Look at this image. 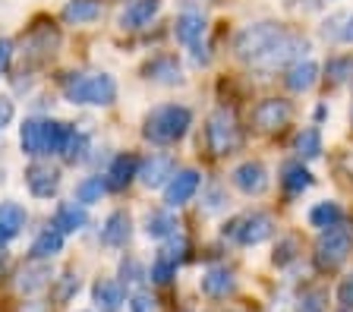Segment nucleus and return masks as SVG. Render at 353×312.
Returning a JSON list of instances; mask_svg holds the SVG:
<instances>
[{
    "label": "nucleus",
    "mask_w": 353,
    "mask_h": 312,
    "mask_svg": "<svg viewBox=\"0 0 353 312\" xmlns=\"http://www.w3.org/2000/svg\"><path fill=\"white\" fill-rule=\"evenodd\" d=\"M63 95L73 104H108L117 101V82L108 73H73L63 79Z\"/></svg>",
    "instance_id": "nucleus-3"
},
{
    "label": "nucleus",
    "mask_w": 353,
    "mask_h": 312,
    "mask_svg": "<svg viewBox=\"0 0 353 312\" xmlns=\"http://www.w3.org/2000/svg\"><path fill=\"white\" fill-rule=\"evenodd\" d=\"M319 79V63L316 60H296L290 73H287V85L290 92H309Z\"/></svg>",
    "instance_id": "nucleus-22"
},
{
    "label": "nucleus",
    "mask_w": 353,
    "mask_h": 312,
    "mask_svg": "<svg viewBox=\"0 0 353 312\" xmlns=\"http://www.w3.org/2000/svg\"><path fill=\"white\" fill-rule=\"evenodd\" d=\"M57 45H60L57 29H51V25L35 29L29 35V41H26V57L29 60H48L54 51H57Z\"/></svg>",
    "instance_id": "nucleus-14"
},
{
    "label": "nucleus",
    "mask_w": 353,
    "mask_h": 312,
    "mask_svg": "<svg viewBox=\"0 0 353 312\" xmlns=\"http://www.w3.org/2000/svg\"><path fill=\"white\" fill-rule=\"evenodd\" d=\"M85 224H88V211L82 205H76V202H60V205H57L54 227H57L63 237H66V233H79Z\"/></svg>",
    "instance_id": "nucleus-15"
},
{
    "label": "nucleus",
    "mask_w": 353,
    "mask_h": 312,
    "mask_svg": "<svg viewBox=\"0 0 353 312\" xmlns=\"http://www.w3.org/2000/svg\"><path fill=\"white\" fill-rule=\"evenodd\" d=\"M73 290H79V281H76V278H70V275H66L63 290H60V300H66V297H70V293H73Z\"/></svg>",
    "instance_id": "nucleus-43"
},
{
    "label": "nucleus",
    "mask_w": 353,
    "mask_h": 312,
    "mask_svg": "<svg viewBox=\"0 0 353 312\" xmlns=\"http://www.w3.org/2000/svg\"><path fill=\"white\" fill-rule=\"evenodd\" d=\"M296 152H300V158H306V161L319 158L322 155V133H319L316 127L303 129V133L296 136Z\"/></svg>",
    "instance_id": "nucleus-32"
},
{
    "label": "nucleus",
    "mask_w": 353,
    "mask_h": 312,
    "mask_svg": "<svg viewBox=\"0 0 353 312\" xmlns=\"http://www.w3.org/2000/svg\"><path fill=\"white\" fill-rule=\"evenodd\" d=\"M10 240H13V237H10V233H7V231H3V227H0V246H7V243H10Z\"/></svg>",
    "instance_id": "nucleus-44"
},
{
    "label": "nucleus",
    "mask_w": 353,
    "mask_h": 312,
    "mask_svg": "<svg viewBox=\"0 0 353 312\" xmlns=\"http://www.w3.org/2000/svg\"><path fill=\"white\" fill-rule=\"evenodd\" d=\"M281 183H284V189L290 196H300L303 189H309V186H312V174H309L303 164H287Z\"/></svg>",
    "instance_id": "nucleus-30"
},
{
    "label": "nucleus",
    "mask_w": 353,
    "mask_h": 312,
    "mask_svg": "<svg viewBox=\"0 0 353 312\" xmlns=\"http://www.w3.org/2000/svg\"><path fill=\"white\" fill-rule=\"evenodd\" d=\"M73 127L70 123H60V120H41V117H32L22 123L19 129V142H22V152L32 158H44V155H60L70 139Z\"/></svg>",
    "instance_id": "nucleus-1"
},
{
    "label": "nucleus",
    "mask_w": 353,
    "mask_h": 312,
    "mask_svg": "<svg viewBox=\"0 0 353 312\" xmlns=\"http://www.w3.org/2000/svg\"><path fill=\"white\" fill-rule=\"evenodd\" d=\"M208 145H212L214 155H230V152L240 145V127L230 111H214L208 120Z\"/></svg>",
    "instance_id": "nucleus-6"
},
{
    "label": "nucleus",
    "mask_w": 353,
    "mask_h": 312,
    "mask_svg": "<svg viewBox=\"0 0 353 312\" xmlns=\"http://www.w3.org/2000/svg\"><path fill=\"white\" fill-rule=\"evenodd\" d=\"M92 300H95V306L101 312H117L123 306V287L117 281H95Z\"/></svg>",
    "instance_id": "nucleus-21"
},
{
    "label": "nucleus",
    "mask_w": 353,
    "mask_h": 312,
    "mask_svg": "<svg viewBox=\"0 0 353 312\" xmlns=\"http://www.w3.org/2000/svg\"><path fill=\"white\" fill-rule=\"evenodd\" d=\"M199 183H202V177H199L196 171H176L174 177L168 180V186H164V202H168L170 208L186 205V202L196 196Z\"/></svg>",
    "instance_id": "nucleus-9"
},
{
    "label": "nucleus",
    "mask_w": 353,
    "mask_h": 312,
    "mask_svg": "<svg viewBox=\"0 0 353 312\" xmlns=\"http://www.w3.org/2000/svg\"><path fill=\"white\" fill-rule=\"evenodd\" d=\"M338 221H344V208H341L338 202H319V205H312V211H309V224L319 227V231L334 227Z\"/></svg>",
    "instance_id": "nucleus-27"
},
{
    "label": "nucleus",
    "mask_w": 353,
    "mask_h": 312,
    "mask_svg": "<svg viewBox=\"0 0 353 312\" xmlns=\"http://www.w3.org/2000/svg\"><path fill=\"white\" fill-rule=\"evenodd\" d=\"M85 145H88V136H85V133H79V129H73L60 155H63L70 164H76V161H82V155H85Z\"/></svg>",
    "instance_id": "nucleus-34"
},
{
    "label": "nucleus",
    "mask_w": 353,
    "mask_h": 312,
    "mask_svg": "<svg viewBox=\"0 0 353 312\" xmlns=\"http://www.w3.org/2000/svg\"><path fill=\"white\" fill-rule=\"evenodd\" d=\"M328 76L331 79H347L353 76V57H338L328 63Z\"/></svg>",
    "instance_id": "nucleus-38"
},
{
    "label": "nucleus",
    "mask_w": 353,
    "mask_h": 312,
    "mask_svg": "<svg viewBox=\"0 0 353 312\" xmlns=\"http://www.w3.org/2000/svg\"><path fill=\"white\" fill-rule=\"evenodd\" d=\"M26 183H29L32 196H38V199H51V196L57 193V186H60V171L51 167V164L35 161L29 171H26Z\"/></svg>",
    "instance_id": "nucleus-11"
},
{
    "label": "nucleus",
    "mask_w": 353,
    "mask_h": 312,
    "mask_svg": "<svg viewBox=\"0 0 353 312\" xmlns=\"http://www.w3.org/2000/svg\"><path fill=\"white\" fill-rule=\"evenodd\" d=\"M130 240V215L126 211H114L101 227V243L104 246H123Z\"/></svg>",
    "instance_id": "nucleus-23"
},
{
    "label": "nucleus",
    "mask_w": 353,
    "mask_h": 312,
    "mask_svg": "<svg viewBox=\"0 0 353 312\" xmlns=\"http://www.w3.org/2000/svg\"><path fill=\"white\" fill-rule=\"evenodd\" d=\"M274 233V221L262 211H252V215H243L230 224V237L243 246H259Z\"/></svg>",
    "instance_id": "nucleus-7"
},
{
    "label": "nucleus",
    "mask_w": 353,
    "mask_h": 312,
    "mask_svg": "<svg viewBox=\"0 0 353 312\" xmlns=\"http://www.w3.org/2000/svg\"><path fill=\"white\" fill-rule=\"evenodd\" d=\"M174 161H170L168 155H154L148 158L145 164H142V171H139V180L148 186V189H154V186H161L164 180L174 177Z\"/></svg>",
    "instance_id": "nucleus-18"
},
{
    "label": "nucleus",
    "mask_w": 353,
    "mask_h": 312,
    "mask_svg": "<svg viewBox=\"0 0 353 312\" xmlns=\"http://www.w3.org/2000/svg\"><path fill=\"white\" fill-rule=\"evenodd\" d=\"M325 290H306L300 297V306H296V312H325Z\"/></svg>",
    "instance_id": "nucleus-36"
},
{
    "label": "nucleus",
    "mask_w": 353,
    "mask_h": 312,
    "mask_svg": "<svg viewBox=\"0 0 353 312\" xmlns=\"http://www.w3.org/2000/svg\"><path fill=\"white\" fill-rule=\"evenodd\" d=\"M145 76L154 82H164V85H176V82H183V73H180V63L174 57H158L152 60L145 67Z\"/></svg>",
    "instance_id": "nucleus-24"
},
{
    "label": "nucleus",
    "mask_w": 353,
    "mask_h": 312,
    "mask_svg": "<svg viewBox=\"0 0 353 312\" xmlns=\"http://www.w3.org/2000/svg\"><path fill=\"white\" fill-rule=\"evenodd\" d=\"M338 303L344 306V309H350V306H353V275L341 281V287H338Z\"/></svg>",
    "instance_id": "nucleus-39"
},
{
    "label": "nucleus",
    "mask_w": 353,
    "mask_h": 312,
    "mask_svg": "<svg viewBox=\"0 0 353 312\" xmlns=\"http://www.w3.org/2000/svg\"><path fill=\"white\" fill-rule=\"evenodd\" d=\"M161 10V0H132L130 7L120 13V25L123 29H142L145 23H152V16Z\"/></svg>",
    "instance_id": "nucleus-16"
},
{
    "label": "nucleus",
    "mask_w": 353,
    "mask_h": 312,
    "mask_svg": "<svg viewBox=\"0 0 353 312\" xmlns=\"http://www.w3.org/2000/svg\"><path fill=\"white\" fill-rule=\"evenodd\" d=\"M192 123V114L190 107L183 104H161V107H154L152 114L145 117V127H142V136L154 145H174L186 136Z\"/></svg>",
    "instance_id": "nucleus-2"
},
{
    "label": "nucleus",
    "mask_w": 353,
    "mask_h": 312,
    "mask_svg": "<svg viewBox=\"0 0 353 312\" xmlns=\"http://www.w3.org/2000/svg\"><path fill=\"white\" fill-rule=\"evenodd\" d=\"M63 249V233L57 231V227H48V231H41L35 237V243H32V259H54V256Z\"/></svg>",
    "instance_id": "nucleus-25"
},
{
    "label": "nucleus",
    "mask_w": 353,
    "mask_h": 312,
    "mask_svg": "<svg viewBox=\"0 0 353 312\" xmlns=\"http://www.w3.org/2000/svg\"><path fill=\"white\" fill-rule=\"evenodd\" d=\"M322 38L334 45H353V13H334L331 19H325Z\"/></svg>",
    "instance_id": "nucleus-19"
},
{
    "label": "nucleus",
    "mask_w": 353,
    "mask_h": 312,
    "mask_svg": "<svg viewBox=\"0 0 353 312\" xmlns=\"http://www.w3.org/2000/svg\"><path fill=\"white\" fill-rule=\"evenodd\" d=\"M234 186L246 196H262L268 189V171L259 161H246L234 171Z\"/></svg>",
    "instance_id": "nucleus-12"
},
{
    "label": "nucleus",
    "mask_w": 353,
    "mask_h": 312,
    "mask_svg": "<svg viewBox=\"0 0 353 312\" xmlns=\"http://www.w3.org/2000/svg\"><path fill=\"white\" fill-rule=\"evenodd\" d=\"M174 275H176V262L170 259L168 253H161L158 259H154V265H152V281L154 284H170L174 281Z\"/></svg>",
    "instance_id": "nucleus-35"
},
{
    "label": "nucleus",
    "mask_w": 353,
    "mask_h": 312,
    "mask_svg": "<svg viewBox=\"0 0 353 312\" xmlns=\"http://www.w3.org/2000/svg\"><path fill=\"white\" fill-rule=\"evenodd\" d=\"M176 227V221L168 215V211H154V215L145 218V233L154 240H161V237H170Z\"/></svg>",
    "instance_id": "nucleus-33"
},
{
    "label": "nucleus",
    "mask_w": 353,
    "mask_h": 312,
    "mask_svg": "<svg viewBox=\"0 0 353 312\" xmlns=\"http://www.w3.org/2000/svg\"><path fill=\"white\" fill-rule=\"evenodd\" d=\"M98 16H101V3H98V0H70L63 7V19L66 23H76V25L95 23Z\"/></svg>",
    "instance_id": "nucleus-26"
},
{
    "label": "nucleus",
    "mask_w": 353,
    "mask_h": 312,
    "mask_svg": "<svg viewBox=\"0 0 353 312\" xmlns=\"http://www.w3.org/2000/svg\"><path fill=\"white\" fill-rule=\"evenodd\" d=\"M202 32H205V19H202V13H196V10H186V13L176 16L174 38L180 41V45H196L199 38H202Z\"/></svg>",
    "instance_id": "nucleus-17"
},
{
    "label": "nucleus",
    "mask_w": 353,
    "mask_h": 312,
    "mask_svg": "<svg viewBox=\"0 0 353 312\" xmlns=\"http://www.w3.org/2000/svg\"><path fill=\"white\" fill-rule=\"evenodd\" d=\"M132 177H139V161L132 155H117L108 171V189H123Z\"/></svg>",
    "instance_id": "nucleus-20"
},
{
    "label": "nucleus",
    "mask_w": 353,
    "mask_h": 312,
    "mask_svg": "<svg viewBox=\"0 0 353 312\" xmlns=\"http://www.w3.org/2000/svg\"><path fill=\"white\" fill-rule=\"evenodd\" d=\"M306 51V41L303 38H294V35H281L278 38V45L272 48V51L265 54V57H259L252 67H259V70H274V67H284L287 60H294V57H300V54Z\"/></svg>",
    "instance_id": "nucleus-8"
},
{
    "label": "nucleus",
    "mask_w": 353,
    "mask_h": 312,
    "mask_svg": "<svg viewBox=\"0 0 353 312\" xmlns=\"http://www.w3.org/2000/svg\"><path fill=\"white\" fill-rule=\"evenodd\" d=\"M120 275H123V281H142V268H139V262H123L120 265Z\"/></svg>",
    "instance_id": "nucleus-40"
},
{
    "label": "nucleus",
    "mask_w": 353,
    "mask_h": 312,
    "mask_svg": "<svg viewBox=\"0 0 353 312\" xmlns=\"http://www.w3.org/2000/svg\"><path fill=\"white\" fill-rule=\"evenodd\" d=\"M10 54H13V45H10L7 38H3V41H0V73L10 67Z\"/></svg>",
    "instance_id": "nucleus-42"
},
{
    "label": "nucleus",
    "mask_w": 353,
    "mask_h": 312,
    "mask_svg": "<svg viewBox=\"0 0 353 312\" xmlns=\"http://www.w3.org/2000/svg\"><path fill=\"white\" fill-rule=\"evenodd\" d=\"M234 290H236V278L228 268H208L205 275H202V293H205V297L224 300V297H230Z\"/></svg>",
    "instance_id": "nucleus-13"
},
{
    "label": "nucleus",
    "mask_w": 353,
    "mask_h": 312,
    "mask_svg": "<svg viewBox=\"0 0 353 312\" xmlns=\"http://www.w3.org/2000/svg\"><path fill=\"white\" fill-rule=\"evenodd\" d=\"M130 312H158V300H154L152 293H132Z\"/></svg>",
    "instance_id": "nucleus-37"
},
{
    "label": "nucleus",
    "mask_w": 353,
    "mask_h": 312,
    "mask_svg": "<svg viewBox=\"0 0 353 312\" xmlns=\"http://www.w3.org/2000/svg\"><path fill=\"white\" fill-rule=\"evenodd\" d=\"M13 101L10 98H0V133H3V127H10V120H13Z\"/></svg>",
    "instance_id": "nucleus-41"
},
{
    "label": "nucleus",
    "mask_w": 353,
    "mask_h": 312,
    "mask_svg": "<svg viewBox=\"0 0 353 312\" xmlns=\"http://www.w3.org/2000/svg\"><path fill=\"white\" fill-rule=\"evenodd\" d=\"M48 278H51V268L41 265V259H35V265H26L19 271V290L35 293V290H41L48 284Z\"/></svg>",
    "instance_id": "nucleus-28"
},
{
    "label": "nucleus",
    "mask_w": 353,
    "mask_h": 312,
    "mask_svg": "<svg viewBox=\"0 0 353 312\" xmlns=\"http://www.w3.org/2000/svg\"><path fill=\"white\" fill-rule=\"evenodd\" d=\"M350 253H353V224L338 221L334 227H325L322 237H319L316 265L322 268V271H334L338 265H344Z\"/></svg>",
    "instance_id": "nucleus-4"
},
{
    "label": "nucleus",
    "mask_w": 353,
    "mask_h": 312,
    "mask_svg": "<svg viewBox=\"0 0 353 312\" xmlns=\"http://www.w3.org/2000/svg\"><path fill=\"white\" fill-rule=\"evenodd\" d=\"M26 208L19 205V202H0V227L10 233V237H16V233L26 227Z\"/></svg>",
    "instance_id": "nucleus-29"
},
{
    "label": "nucleus",
    "mask_w": 353,
    "mask_h": 312,
    "mask_svg": "<svg viewBox=\"0 0 353 312\" xmlns=\"http://www.w3.org/2000/svg\"><path fill=\"white\" fill-rule=\"evenodd\" d=\"M281 35H284V29H281V25H274V23L246 25V29L236 35V54H240L243 60L256 63L259 57H265V54H268L274 45H278Z\"/></svg>",
    "instance_id": "nucleus-5"
},
{
    "label": "nucleus",
    "mask_w": 353,
    "mask_h": 312,
    "mask_svg": "<svg viewBox=\"0 0 353 312\" xmlns=\"http://www.w3.org/2000/svg\"><path fill=\"white\" fill-rule=\"evenodd\" d=\"M290 117H294V107H290V101H281V98H268L252 111L259 129H281Z\"/></svg>",
    "instance_id": "nucleus-10"
},
{
    "label": "nucleus",
    "mask_w": 353,
    "mask_h": 312,
    "mask_svg": "<svg viewBox=\"0 0 353 312\" xmlns=\"http://www.w3.org/2000/svg\"><path fill=\"white\" fill-rule=\"evenodd\" d=\"M104 193H108V180L85 177L79 186H76V202H79V205H92V202H101Z\"/></svg>",
    "instance_id": "nucleus-31"
}]
</instances>
